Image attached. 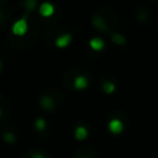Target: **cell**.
Here are the masks:
<instances>
[{
	"label": "cell",
	"instance_id": "obj_19",
	"mask_svg": "<svg viewBox=\"0 0 158 158\" xmlns=\"http://www.w3.org/2000/svg\"><path fill=\"white\" fill-rule=\"evenodd\" d=\"M80 158H88V157H80Z\"/></svg>",
	"mask_w": 158,
	"mask_h": 158
},
{
	"label": "cell",
	"instance_id": "obj_1",
	"mask_svg": "<svg viewBox=\"0 0 158 158\" xmlns=\"http://www.w3.org/2000/svg\"><path fill=\"white\" fill-rule=\"evenodd\" d=\"M27 28H28V25H27V20L23 17V19H20L17 20L14 25H12V32L17 36H22L27 32Z\"/></svg>",
	"mask_w": 158,
	"mask_h": 158
},
{
	"label": "cell",
	"instance_id": "obj_2",
	"mask_svg": "<svg viewBox=\"0 0 158 158\" xmlns=\"http://www.w3.org/2000/svg\"><path fill=\"white\" fill-rule=\"evenodd\" d=\"M107 127H109L110 132H112L115 135H118V133H121L123 131V122L120 118H111L109 121Z\"/></svg>",
	"mask_w": 158,
	"mask_h": 158
},
{
	"label": "cell",
	"instance_id": "obj_14",
	"mask_svg": "<svg viewBox=\"0 0 158 158\" xmlns=\"http://www.w3.org/2000/svg\"><path fill=\"white\" fill-rule=\"evenodd\" d=\"M23 4H25V6L27 7V10H33V9L36 7V5H37V2H36L35 0H28V1H25Z\"/></svg>",
	"mask_w": 158,
	"mask_h": 158
},
{
	"label": "cell",
	"instance_id": "obj_16",
	"mask_svg": "<svg viewBox=\"0 0 158 158\" xmlns=\"http://www.w3.org/2000/svg\"><path fill=\"white\" fill-rule=\"evenodd\" d=\"M2 69V62H1V59H0V70Z\"/></svg>",
	"mask_w": 158,
	"mask_h": 158
},
{
	"label": "cell",
	"instance_id": "obj_3",
	"mask_svg": "<svg viewBox=\"0 0 158 158\" xmlns=\"http://www.w3.org/2000/svg\"><path fill=\"white\" fill-rule=\"evenodd\" d=\"M70 42H72V35H69V33H63V35H60V36L57 37V40H56V46H57L58 48H65Z\"/></svg>",
	"mask_w": 158,
	"mask_h": 158
},
{
	"label": "cell",
	"instance_id": "obj_4",
	"mask_svg": "<svg viewBox=\"0 0 158 158\" xmlns=\"http://www.w3.org/2000/svg\"><path fill=\"white\" fill-rule=\"evenodd\" d=\"M40 14L42 15V16H44V17H48V16H51L53 12H54V6L51 4V2H42L41 5H40Z\"/></svg>",
	"mask_w": 158,
	"mask_h": 158
},
{
	"label": "cell",
	"instance_id": "obj_13",
	"mask_svg": "<svg viewBox=\"0 0 158 158\" xmlns=\"http://www.w3.org/2000/svg\"><path fill=\"white\" fill-rule=\"evenodd\" d=\"M2 137H4V141L7 142V143H14L16 141V135L12 133V132H5L2 135Z\"/></svg>",
	"mask_w": 158,
	"mask_h": 158
},
{
	"label": "cell",
	"instance_id": "obj_11",
	"mask_svg": "<svg viewBox=\"0 0 158 158\" xmlns=\"http://www.w3.org/2000/svg\"><path fill=\"white\" fill-rule=\"evenodd\" d=\"M111 41H112L115 44H118V46H122V44L126 43V38H125L121 33H118V32H115V33L111 35Z\"/></svg>",
	"mask_w": 158,
	"mask_h": 158
},
{
	"label": "cell",
	"instance_id": "obj_12",
	"mask_svg": "<svg viewBox=\"0 0 158 158\" xmlns=\"http://www.w3.org/2000/svg\"><path fill=\"white\" fill-rule=\"evenodd\" d=\"M46 126H47V123H46L44 118H42V117H38L36 120V122H35V127H36L37 131H44Z\"/></svg>",
	"mask_w": 158,
	"mask_h": 158
},
{
	"label": "cell",
	"instance_id": "obj_8",
	"mask_svg": "<svg viewBox=\"0 0 158 158\" xmlns=\"http://www.w3.org/2000/svg\"><path fill=\"white\" fill-rule=\"evenodd\" d=\"M40 104H41V106H42L44 110H47V111L54 109V101H53V99H52L49 95H43V96L41 98V100H40Z\"/></svg>",
	"mask_w": 158,
	"mask_h": 158
},
{
	"label": "cell",
	"instance_id": "obj_9",
	"mask_svg": "<svg viewBox=\"0 0 158 158\" xmlns=\"http://www.w3.org/2000/svg\"><path fill=\"white\" fill-rule=\"evenodd\" d=\"M88 135H89V131H88V128H86L85 126H83V125L77 126L75 132H74V136H75L77 139H79V141H84V139L88 137Z\"/></svg>",
	"mask_w": 158,
	"mask_h": 158
},
{
	"label": "cell",
	"instance_id": "obj_17",
	"mask_svg": "<svg viewBox=\"0 0 158 158\" xmlns=\"http://www.w3.org/2000/svg\"><path fill=\"white\" fill-rule=\"evenodd\" d=\"M1 20H2V12L0 11V21H1Z\"/></svg>",
	"mask_w": 158,
	"mask_h": 158
},
{
	"label": "cell",
	"instance_id": "obj_5",
	"mask_svg": "<svg viewBox=\"0 0 158 158\" xmlns=\"http://www.w3.org/2000/svg\"><path fill=\"white\" fill-rule=\"evenodd\" d=\"M88 85H89V80L85 75H78L74 79V88L78 90H84L88 88Z\"/></svg>",
	"mask_w": 158,
	"mask_h": 158
},
{
	"label": "cell",
	"instance_id": "obj_18",
	"mask_svg": "<svg viewBox=\"0 0 158 158\" xmlns=\"http://www.w3.org/2000/svg\"><path fill=\"white\" fill-rule=\"evenodd\" d=\"M1 115H2V111H1V109H0V116H1Z\"/></svg>",
	"mask_w": 158,
	"mask_h": 158
},
{
	"label": "cell",
	"instance_id": "obj_6",
	"mask_svg": "<svg viewBox=\"0 0 158 158\" xmlns=\"http://www.w3.org/2000/svg\"><path fill=\"white\" fill-rule=\"evenodd\" d=\"M89 46L91 47V49L99 52V51H102L104 47H105V42L102 38L100 37H93L90 41H89Z\"/></svg>",
	"mask_w": 158,
	"mask_h": 158
},
{
	"label": "cell",
	"instance_id": "obj_15",
	"mask_svg": "<svg viewBox=\"0 0 158 158\" xmlns=\"http://www.w3.org/2000/svg\"><path fill=\"white\" fill-rule=\"evenodd\" d=\"M31 158H46L41 152H35L32 156H31Z\"/></svg>",
	"mask_w": 158,
	"mask_h": 158
},
{
	"label": "cell",
	"instance_id": "obj_10",
	"mask_svg": "<svg viewBox=\"0 0 158 158\" xmlns=\"http://www.w3.org/2000/svg\"><path fill=\"white\" fill-rule=\"evenodd\" d=\"M101 89H102V91H104V93H106V94H112V93L116 90V85H115L112 81L106 80V81H104V83H102Z\"/></svg>",
	"mask_w": 158,
	"mask_h": 158
},
{
	"label": "cell",
	"instance_id": "obj_7",
	"mask_svg": "<svg viewBox=\"0 0 158 158\" xmlns=\"http://www.w3.org/2000/svg\"><path fill=\"white\" fill-rule=\"evenodd\" d=\"M93 26L95 27V28H98V30H100V31H107V25H106V21L100 16V15H96V16H94V19H93Z\"/></svg>",
	"mask_w": 158,
	"mask_h": 158
}]
</instances>
